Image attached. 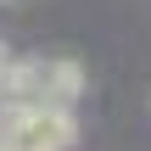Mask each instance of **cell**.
<instances>
[{
	"label": "cell",
	"instance_id": "cell-1",
	"mask_svg": "<svg viewBox=\"0 0 151 151\" xmlns=\"http://www.w3.org/2000/svg\"><path fill=\"white\" fill-rule=\"evenodd\" d=\"M78 95H84V67L73 56H28L11 62L0 78L6 106H73Z\"/></svg>",
	"mask_w": 151,
	"mask_h": 151
},
{
	"label": "cell",
	"instance_id": "cell-2",
	"mask_svg": "<svg viewBox=\"0 0 151 151\" xmlns=\"http://www.w3.org/2000/svg\"><path fill=\"white\" fill-rule=\"evenodd\" d=\"M0 140L17 151H73V106H0Z\"/></svg>",
	"mask_w": 151,
	"mask_h": 151
}]
</instances>
